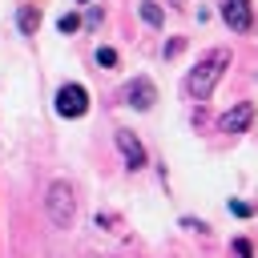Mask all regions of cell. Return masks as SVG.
Instances as JSON below:
<instances>
[{
	"label": "cell",
	"instance_id": "cell-1",
	"mask_svg": "<svg viewBox=\"0 0 258 258\" xmlns=\"http://www.w3.org/2000/svg\"><path fill=\"white\" fill-rule=\"evenodd\" d=\"M226 69H230V48H210V52L189 69V77H185V97H189V101H206V97L218 89V81H222Z\"/></svg>",
	"mask_w": 258,
	"mask_h": 258
},
{
	"label": "cell",
	"instance_id": "cell-2",
	"mask_svg": "<svg viewBox=\"0 0 258 258\" xmlns=\"http://www.w3.org/2000/svg\"><path fill=\"white\" fill-rule=\"evenodd\" d=\"M44 214L56 230H69L73 218H77V198H73V185L64 177H56L48 189H44Z\"/></svg>",
	"mask_w": 258,
	"mask_h": 258
},
{
	"label": "cell",
	"instance_id": "cell-3",
	"mask_svg": "<svg viewBox=\"0 0 258 258\" xmlns=\"http://www.w3.org/2000/svg\"><path fill=\"white\" fill-rule=\"evenodd\" d=\"M56 113L69 117V121L85 117V113H89V93H85V85H77V81L60 85V89H56Z\"/></svg>",
	"mask_w": 258,
	"mask_h": 258
},
{
	"label": "cell",
	"instance_id": "cell-4",
	"mask_svg": "<svg viewBox=\"0 0 258 258\" xmlns=\"http://www.w3.org/2000/svg\"><path fill=\"white\" fill-rule=\"evenodd\" d=\"M125 101H129L137 113L153 109V101H157V89H153V81H149V77H133V81L125 85Z\"/></svg>",
	"mask_w": 258,
	"mask_h": 258
},
{
	"label": "cell",
	"instance_id": "cell-5",
	"mask_svg": "<svg viewBox=\"0 0 258 258\" xmlns=\"http://www.w3.org/2000/svg\"><path fill=\"white\" fill-rule=\"evenodd\" d=\"M250 121H254V105H250V101H238L234 109H226V113L218 117V129H222V133H246Z\"/></svg>",
	"mask_w": 258,
	"mask_h": 258
},
{
	"label": "cell",
	"instance_id": "cell-6",
	"mask_svg": "<svg viewBox=\"0 0 258 258\" xmlns=\"http://www.w3.org/2000/svg\"><path fill=\"white\" fill-rule=\"evenodd\" d=\"M222 20H226L234 32H250V28H254V8H250V0H226V4H222Z\"/></svg>",
	"mask_w": 258,
	"mask_h": 258
},
{
	"label": "cell",
	"instance_id": "cell-7",
	"mask_svg": "<svg viewBox=\"0 0 258 258\" xmlns=\"http://www.w3.org/2000/svg\"><path fill=\"white\" fill-rule=\"evenodd\" d=\"M117 149H121V157H125V165H129V169H141V165H145V145L137 141V133L117 129Z\"/></svg>",
	"mask_w": 258,
	"mask_h": 258
},
{
	"label": "cell",
	"instance_id": "cell-8",
	"mask_svg": "<svg viewBox=\"0 0 258 258\" xmlns=\"http://www.w3.org/2000/svg\"><path fill=\"white\" fill-rule=\"evenodd\" d=\"M16 24H20V32H24V36H32V32H36V24H40V12H36V4H24V8L16 12Z\"/></svg>",
	"mask_w": 258,
	"mask_h": 258
},
{
	"label": "cell",
	"instance_id": "cell-9",
	"mask_svg": "<svg viewBox=\"0 0 258 258\" xmlns=\"http://www.w3.org/2000/svg\"><path fill=\"white\" fill-rule=\"evenodd\" d=\"M141 20H145V24H153V28H157V24H161V20H165V12H161V8H157V4H153V0H145V4H141Z\"/></svg>",
	"mask_w": 258,
	"mask_h": 258
},
{
	"label": "cell",
	"instance_id": "cell-10",
	"mask_svg": "<svg viewBox=\"0 0 258 258\" xmlns=\"http://www.w3.org/2000/svg\"><path fill=\"white\" fill-rule=\"evenodd\" d=\"M56 24H60V32H77V28H81V16H77V12H64Z\"/></svg>",
	"mask_w": 258,
	"mask_h": 258
},
{
	"label": "cell",
	"instance_id": "cell-11",
	"mask_svg": "<svg viewBox=\"0 0 258 258\" xmlns=\"http://www.w3.org/2000/svg\"><path fill=\"white\" fill-rule=\"evenodd\" d=\"M97 64L113 69V64H117V48H109V44H105V48H97Z\"/></svg>",
	"mask_w": 258,
	"mask_h": 258
},
{
	"label": "cell",
	"instance_id": "cell-12",
	"mask_svg": "<svg viewBox=\"0 0 258 258\" xmlns=\"http://www.w3.org/2000/svg\"><path fill=\"white\" fill-rule=\"evenodd\" d=\"M234 258H254V246L246 238H234Z\"/></svg>",
	"mask_w": 258,
	"mask_h": 258
},
{
	"label": "cell",
	"instance_id": "cell-13",
	"mask_svg": "<svg viewBox=\"0 0 258 258\" xmlns=\"http://www.w3.org/2000/svg\"><path fill=\"white\" fill-rule=\"evenodd\" d=\"M181 48H185V40H181V36H177V40H169V44H165V56H177V52H181Z\"/></svg>",
	"mask_w": 258,
	"mask_h": 258
},
{
	"label": "cell",
	"instance_id": "cell-14",
	"mask_svg": "<svg viewBox=\"0 0 258 258\" xmlns=\"http://www.w3.org/2000/svg\"><path fill=\"white\" fill-rule=\"evenodd\" d=\"M230 210H234V214H238V218H250V214H254V210H250V206H246V202H230Z\"/></svg>",
	"mask_w": 258,
	"mask_h": 258
},
{
	"label": "cell",
	"instance_id": "cell-15",
	"mask_svg": "<svg viewBox=\"0 0 258 258\" xmlns=\"http://www.w3.org/2000/svg\"><path fill=\"white\" fill-rule=\"evenodd\" d=\"M181 226L185 230H206V222H198V218H181Z\"/></svg>",
	"mask_w": 258,
	"mask_h": 258
},
{
	"label": "cell",
	"instance_id": "cell-16",
	"mask_svg": "<svg viewBox=\"0 0 258 258\" xmlns=\"http://www.w3.org/2000/svg\"><path fill=\"white\" fill-rule=\"evenodd\" d=\"M81 4H89V0H81Z\"/></svg>",
	"mask_w": 258,
	"mask_h": 258
}]
</instances>
